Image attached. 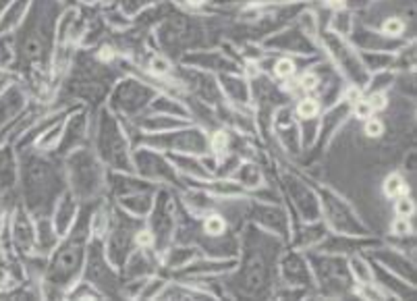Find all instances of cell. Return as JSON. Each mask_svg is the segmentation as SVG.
Listing matches in <instances>:
<instances>
[{
	"label": "cell",
	"instance_id": "obj_1",
	"mask_svg": "<svg viewBox=\"0 0 417 301\" xmlns=\"http://www.w3.org/2000/svg\"><path fill=\"white\" fill-rule=\"evenodd\" d=\"M405 191H407V185H405V181H403L401 175H390V177H386V181H384V193H386L388 197H399V195H403Z\"/></svg>",
	"mask_w": 417,
	"mask_h": 301
},
{
	"label": "cell",
	"instance_id": "obj_2",
	"mask_svg": "<svg viewBox=\"0 0 417 301\" xmlns=\"http://www.w3.org/2000/svg\"><path fill=\"white\" fill-rule=\"evenodd\" d=\"M318 113H320V104L316 100H311V98H304L297 104V114L301 118H313V116H318Z\"/></svg>",
	"mask_w": 417,
	"mask_h": 301
},
{
	"label": "cell",
	"instance_id": "obj_3",
	"mask_svg": "<svg viewBox=\"0 0 417 301\" xmlns=\"http://www.w3.org/2000/svg\"><path fill=\"white\" fill-rule=\"evenodd\" d=\"M274 75L280 77V79H291L295 75V63L291 59H280L274 65Z\"/></svg>",
	"mask_w": 417,
	"mask_h": 301
},
{
	"label": "cell",
	"instance_id": "obj_4",
	"mask_svg": "<svg viewBox=\"0 0 417 301\" xmlns=\"http://www.w3.org/2000/svg\"><path fill=\"white\" fill-rule=\"evenodd\" d=\"M394 199H397L394 210H397V214H399V216H411V214H413L416 204H413V199H411V197H407V195L403 193V195H399V197H394Z\"/></svg>",
	"mask_w": 417,
	"mask_h": 301
},
{
	"label": "cell",
	"instance_id": "obj_5",
	"mask_svg": "<svg viewBox=\"0 0 417 301\" xmlns=\"http://www.w3.org/2000/svg\"><path fill=\"white\" fill-rule=\"evenodd\" d=\"M382 32H384L386 36L397 38V36H401V34L405 32V23H403L401 19H397V17H390V19H386V21H384Z\"/></svg>",
	"mask_w": 417,
	"mask_h": 301
},
{
	"label": "cell",
	"instance_id": "obj_6",
	"mask_svg": "<svg viewBox=\"0 0 417 301\" xmlns=\"http://www.w3.org/2000/svg\"><path fill=\"white\" fill-rule=\"evenodd\" d=\"M363 131H366L368 137H380L384 133V125H382V121L370 116V118H366V129Z\"/></svg>",
	"mask_w": 417,
	"mask_h": 301
},
{
	"label": "cell",
	"instance_id": "obj_7",
	"mask_svg": "<svg viewBox=\"0 0 417 301\" xmlns=\"http://www.w3.org/2000/svg\"><path fill=\"white\" fill-rule=\"evenodd\" d=\"M206 233H210V235H220V233H225V219L223 216H208V221H206Z\"/></svg>",
	"mask_w": 417,
	"mask_h": 301
},
{
	"label": "cell",
	"instance_id": "obj_8",
	"mask_svg": "<svg viewBox=\"0 0 417 301\" xmlns=\"http://www.w3.org/2000/svg\"><path fill=\"white\" fill-rule=\"evenodd\" d=\"M353 113L357 118H370V116H374V111H372V106H370V102L368 100H357L355 104H353Z\"/></svg>",
	"mask_w": 417,
	"mask_h": 301
},
{
	"label": "cell",
	"instance_id": "obj_9",
	"mask_svg": "<svg viewBox=\"0 0 417 301\" xmlns=\"http://www.w3.org/2000/svg\"><path fill=\"white\" fill-rule=\"evenodd\" d=\"M150 69H152V73H156V75H168L170 73V63L166 59H162V56H156V59H152V63H150Z\"/></svg>",
	"mask_w": 417,
	"mask_h": 301
},
{
	"label": "cell",
	"instance_id": "obj_10",
	"mask_svg": "<svg viewBox=\"0 0 417 301\" xmlns=\"http://www.w3.org/2000/svg\"><path fill=\"white\" fill-rule=\"evenodd\" d=\"M409 231H411L409 216H399V219L392 223V233H394V235H407Z\"/></svg>",
	"mask_w": 417,
	"mask_h": 301
},
{
	"label": "cell",
	"instance_id": "obj_11",
	"mask_svg": "<svg viewBox=\"0 0 417 301\" xmlns=\"http://www.w3.org/2000/svg\"><path fill=\"white\" fill-rule=\"evenodd\" d=\"M318 83H320V77L313 75V73H305V75L299 79V87H301V90H307V92L316 90Z\"/></svg>",
	"mask_w": 417,
	"mask_h": 301
},
{
	"label": "cell",
	"instance_id": "obj_12",
	"mask_svg": "<svg viewBox=\"0 0 417 301\" xmlns=\"http://www.w3.org/2000/svg\"><path fill=\"white\" fill-rule=\"evenodd\" d=\"M368 102H370V106H372L374 113H376V111H384L386 104H388V100H386L384 94H372V96L368 98Z\"/></svg>",
	"mask_w": 417,
	"mask_h": 301
},
{
	"label": "cell",
	"instance_id": "obj_13",
	"mask_svg": "<svg viewBox=\"0 0 417 301\" xmlns=\"http://www.w3.org/2000/svg\"><path fill=\"white\" fill-rule=\"evenodd\" d=\"M351 268H353V272L361 278V281H368L370 278V270H368V266L361 262V260H351Z\"/></svg>",
	"mask_w": 417,
	"mask_h": 301
},
{
	"label": "cell",
	"instance_id": "obj_14",
	"mask_svg": "<svg viewBox=\"0 0 417 301\" xmlns=\"http://www.w3.org/2000/svg\"><path fill=\"white\" fill-rule=\"evenodd\" d=\"M135 241H137V245H139L142 250H146V247H152L154 235L150 233V231H139V233H137V237H135Z\"/></svg>",
	"mask_w": 417,
	"mask_h": 301
},
{
	"label": "cell",
	"instance_id": "obj_15",
	"mask_svg": "<svg viewBox=\"0 0 417 301\" xmlns=\"http://www.w3.org/2000/svg\"><path fill=\"white\" fill-rule=\"evenodd\" d=\"M212 148L216 152H223L227 148V135L225 133H216L214 140H212Z\"/></svg>",
	"mask_w": 417,
	"mask_h": 301
},
{
	"label": "cell",
	"instance_id": "obj_16",
	"mask_svg": "<svg viewBox=\"0 0 417 301\" xmlns=\"http://www.w3.org/2000/svg\"><path fill=\"white\" fill-rule=\"evenodd\" d=\"M347 100H349L351 104H355L357 100H361V92H359L357 87H351V90L347 92Z\"/></svg>",
	"mask_w": 417,
	"mask_h": 301
},
{
	"label": "cell",
	"instance_id": "obj_17",
	"mask_svg": "<svg viewBox=\"0 0 417 301\" xmlns=\"http://www.w3.org/2000/svg\"><path fill=\"white\" fill-rule=\"evenodd\" d=\"M8 56H11V52H6V42L0 39V63H6Z\"/></svg>",
	"mask_w": 417,
	"mask_h": 301
},
{
	"label": "cell",
	"instance_id": "obj_18",
	"mask_svg": "<svg viewBox=\"0 0 417 301\" xmlns=\"http://www.w3.org/2000/svg\"><path fill=\"white\" fill-rule=\"evenodd\" d=\"M100 56H102V61H111L113 59V50L111 48H104V52Z\"/></svg>",
	"mask_w": 417,
	"mask_h": 301
},
{
	"label": "cell",
	"instance_id": "obj_19",
	"mask_svg": "<svg viewBox=\"0 0 417 301\" xmlns=\"http://www.w3.org/2000/svg\"><path fill=\"white\" fill-rule=\"evenodd\" d=\"M187 2H189V6H201L206 0H187Z\"/></svg>",
	"mask_w": 417,
	"mask_h": 301
},
{
	"label": "cell",
	"instance_id": "obj_20",
	"mask_svg": "<svg viewBox=\"0 0 417 301\" xmlns=\"http://www.w3.org/2000/svg\"><path fill=\"white\" fill-rule=\"evenodd\" d=\"M328 4H332V6H342L344 0H328Z\"/></svg>",
	"mask_w": 417,
	"mask_h": 301
},
{
	"label": "cell",
	"instance_id": "obj_21",
	"mask_svg": "<svg viewBox=\"0 0 417 301\" xmlns=\"http://www.w3.org/2000/svg\"><path fill=\"white\" fill-rule=\"evenodd\" d=\"M83 2H87V4H92V2H96V0H83Z\"/></svg>",
	"mask_w": 417,
	"mask_h": 301
}]
</instances>
